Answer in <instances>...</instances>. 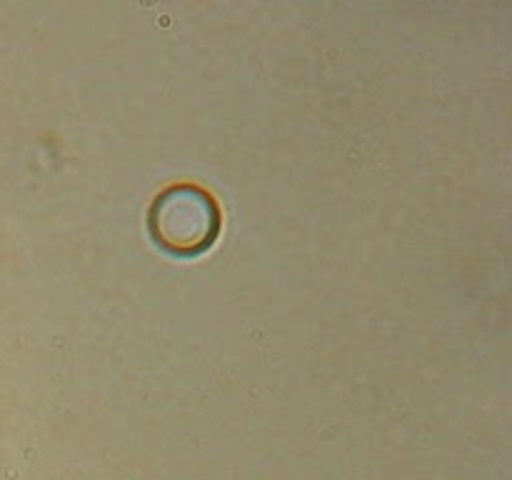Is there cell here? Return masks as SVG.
I'll use <instances>...</instances> for the list:
<instances>
[{"mask_svg": "<svg viewBox=\"0 0 512 480\" xmlns=\"http://www.w3.org/2000/svg\"><path fill=\"white\" fill-rule=\"evenodd\" d=\"M223 225L218 198L203 185L175 183L160 190L148 208L155 243L170 255L193 258L215 243Z\"/></svg>", "mask_w": 512, "mask_h": 480, "instance_id": "1", "label": "cell"}]
</instances>
